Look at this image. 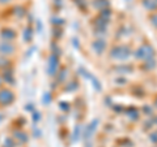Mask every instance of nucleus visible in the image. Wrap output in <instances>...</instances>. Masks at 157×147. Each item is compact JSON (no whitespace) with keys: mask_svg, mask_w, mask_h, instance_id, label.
<instances>
[{"mask_svg":"<svg viewBox=\"0 0 157 147\" xmlns=\"http://www.w3.org/2000/svg\"><path fill=\"white\" fill-rule=\"evenodd\" d=\"M13 99H14V96L12 94V91H9L8 89H3L0 91V104L8 106L13 102Z\"/></svg>","mask_w":157,"mask_h":147,"instance_id":"nucleus-1","label":"nucleus"},{"mask_svg":"<svg viewBox=\"0 0 157 147\" xmlns=\"http://www.w3.org/2000/svg\"><path fill=\"white\" fill-rule=\"evenodd\" d=\"M139 59H149L153 56V48L149 47V46H143L139 48L137 51V55H136Z\"/></svg>","mask_w":157,"mask_h":147,"instance_id":"nucleus-2","label":"nucleus"},{"mask_svg":"<svg viewBox=\"0 0 157 147\" xmlns=\"http://www.w3.org/2000/svg\"><path fill=\"white\" fill-rule=\"evenodd\" d=\"M14 51V47L12 43L9 42H2L0 43V55L6 56V55H11V53Z\"/></svg>","mask_w":157,"mask_h":147,"instance_id":"nucleus-3","label":"nucleus"},{"mask_svg":"<svg viewBox=\"0 0 157 147\" xmlns=\"http://www.w3.org/2000/svg\"><path fill=\"white\" fill-rule=\"evenodd\" d=\"M56 69H58V57L55 55H51L50 59H48V73H50V76L55 74Z\"/></svg>","mask_w":157,"mask_h":147,"instance_id":"nucleus-4","label":"nucleus"},{"mask_svg":"<svg viewBox=\"0 0 157 147\" xmlns=\"http://www.w3.org/2000/svg\"><path fill=\"white\" fill-rule=\"evenodd\" d=\"M124 51H128V48L124 47V46L115 47L114 50H113V57H115V59H121V60H123V59H127V57L123 55V52H124Z\"/></svg>","mask_w":157,"mask_h":147,"instance_id":"nucleus-5","label":"nucleus"},{"mask_svg":"<svg viewBox=\"0 0 157 147\" xmlns=\"http://www.w3.org/2000/svg\"><path fill=\"white\" fill-rule=\"evenodd\" d=\"M33 119H34V121H38V120H39V113H38V112H37V113H34Z\"/></svg>","mask_w":157,"mask_h":147,"instance_id":"nucleus-6","label":"nucleus"},{"mask_svg":"<svg viewBox=\"0 0 157 147\" xmlns=\"http://www.w3.org/2000/svg\"><path fill=\"white\" fill-rule=\"evenodd\" d=\"M9 2V0H0V3H2V4H6V3H8Z\"/></svg>","mask_w":157,"mask_h":147,"instance_id":"nucleus-7","label":"nucleus"},{"mask_svg":"<svg viewBox=\"0 0 157 147\" xmlns=\"http://www.w3.org/2000/svg\"><path fill=\"white\" fill-rule=\"evenodd\" d=\"M0 86H2V77H0Z\"/></svg>","mask_w":157,"mask_h":147,"instance_id":"nucleus-8","label":"nucleus"}]
</instances>
